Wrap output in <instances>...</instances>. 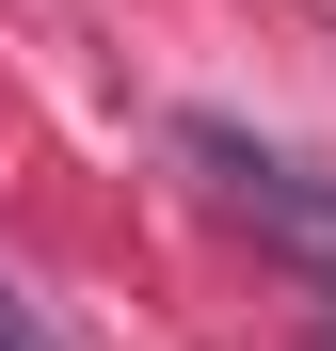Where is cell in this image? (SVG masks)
I'll return each mask as SVG.
<instances>
[{"instance_id":"obj_1","label":"cell","mask_w":336,"mask_h":351,"mask_svg":"<svg viewBox=\"0 0 336 351\" xmlns=\"http://www.w3.org/2000/svg\"><path fill=\"white\" fill-rule=\"evenodd\" d=\"M177 144L208 160L224 223H256V256H289L320 304H336V176H320V160H289V144H256V128H224V112H192Z\"/></svg>"},{"instance_id":"obj_2","label":"cell","mask_w":336,"mask_h":351,"mask_svg":"<svg viewBox=\"0 0 336 351\" xmlns=\"http://www.w3.org/2000/svg\"><path fill=\"white\" fill-rule=\"evenodd\" d=\"M0 351H65V335L32 319V287H16V271H0Z\"/></svg>"}]
</instances>
